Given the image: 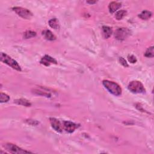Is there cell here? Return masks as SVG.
Listing matches in <instances>:
<instances>
[{"mask_svg": "<svg viewBox=\"0 0 154 154\" xmlns=\"http://www.w3.org/2000/svg\"><path fill=\"white\" fill-rule=\"evenodd\" d=\"M102 84L105 87V88L107 89V90L112 94L116 96L121 95L122 92V88L116 83L109 80H104L102 81Z\"/></svg>", "mask_w": 154, "mask_h": 154, "instance_id": "6da1fadb", "label": "cell"}, {"mask_svg": "<svg viewBox=\"0 0 154 154\" xmlns=\"http://www.w3.org/2000/svg\"><path fill=\"white\" fill-rule=\"evenodd\" d=\"M0 59H1V61L2 62L10 66L13 69L18 71H21V67L18 63V62L6 54L1 52V55H0Z\"/></svg>", "mask_w": 154, "mask_h": 154, "instance_id": "7a4b0ae2", "label": "cell"}, {"mask_svg": "<svg viewBox=\"0 0 154 154\" xmlns=\"http://www.w3.org/2000/svg\"><path fill=\"white\" fill-rule=\"evenodd\" d=\"M128 90L133 93H144L146 89L143 84L139 81H132L128 85Z\"/></svg>", "mask_w": 154, "mask_h": 154, "instance_id": "3957f363", "label": "cell"}, {"mask_svg": "<svg viewBox=\"0 0 154 154\" xmlns=\"http://www.w3.org/2000/svg\"><path fill=\"white\" fill-rule=\"evenodd\" d=\"M3 147L7 150L8 152L12 153H19V154H22V153H32L30 151H27L24 149H22L18 147V146L15 145L14 144L12 143H6L3 144Z\"/></svg>", "mask_w": 154, "mask_h": 154, "instance_id": "277c9868", "label": "cell"}, {"mask_svg": "<svg viewBox=\"0 0 154 154\" xmlns=\"http://www.w3.org/2000/svg\"><path fill=\"white\" fill-rule=\"evenodd\" d=\"M13 10L18 16L24 19H30L33 16V13L27 8L21 7H15L13 8Z\"/></svg>", "mask_w": 154, "mask_h": 154, "instance_id": "5b68a950", "label": "cell"}, {"mask_svg": "<svg viewBox=\"0 0 154 154\" xmlns=\"http://www.w3.org/2000/svg\"><path fill=\"white\" fill-rule=\"evenodd\" d=\"M131 34L129 29L127 28H120L116 30L114 37L118 41H123L127 38Z\"/></svg>", "mask_w": 154, "mask_h": 154, "instance_id": "8992f818", "label": "cell"}, {"mask_svg": "<svg viewBox=\"0 0 154 154\" xmlns=\"http://www.w3.org/2000/svg\"><path fill=\"white\" fill-rule=\"evenodd\" d=\"M33 93L38 95L45 96L46 98L52 97V93H54V92L52 91H51L50 89H46L45 88H43V87H41V86L36 89H34L33 90Z\"/></svg>", "mask_w": 154, "mask_h": 154, "instance_id": "52a82bcc", "label": "cell"}, {"mask_svg": "<svg viewBox=\"0 0 154 154\" xmlns=\"http://www.w3.org/2000/svg\"><path fill=\"white\" fill-rule=\"evenodd\" d=\"M63 130L69 133H72L78 128L77 125L70 121H63L62 123Z\"/></svg>", "mask_w": 154, "mask_h": 154, "instance_id": "ba28073f", "label": "cell"}, {"mask_svg": "<svg viewBox=\"0 0 154 154\" xmlns=\"http://www.w3.org/2000/svg\"><path fill=\"white\" fill-rule=\"evenodd\" d=\"M50 121L51 125V127L55 131H56L58 132H62L63 131V125L60 122L59 120H58L54 118H51L50 119Z\"/></svg>", "mask_w": 154, "mask_h": 154, "instance_id": "9c48e42d", "label": "cell"}, {"mask_svg": "<svg viewBox=\"0 0 154 154\" xmlns=\"http://www.w3.org/2000/svg\"><path fill=\"white\" fill-rule=\"evenodd\" d=\"M41 63L46 66H49L51 64H57V62L54 58L50 57V55H46L41 59Z\"/></svg>", "mask_w": 154, "mask_h": 154, "instance_id": "30bf717a", "label": "cell"}, {"mask_svg": "<svg viewBox=\"0 0 154 154\" xmlns=\"http://www.w3.org/2000/svg\"><path fill=\"white\" fill-rule=\"evenodd\" d=\"M121 7V3L119 2H116V1H113L110 3L108 6V9L109 12L111 13H113L114 12H116L118 10H119Z\"/></svg>", "mask_w": 154, "mask_h": 154, "instance_id": "8fae6325", "label": "cell"}, {"mask_svg": "<svg viewBox=\"0 0 154 154\" xmlns=\"http://www.w3.org/2000/svg\"><path fill=\"white\" fill-rule=\"evenodd\" d=\"M102 30V36L104 38H106V39H107V38H108L111 36L113 33V30H112L111 28L108 26H103Z\"/></svg>", "mask_w": 154, "mask_h": 154, "instance_id": "7c38bea8", "label": "cell"}, {"mask_svg": "<svg viewBox=\"0 0 154 154\" xmlns=\"http://www.w3.org/2000/svg\"><path fill=\"white\" fill-rule=\"evenodd\" d=\"M42 35L48 41H54L56 39V37L50 30H44L42 32Z\"/></svg>", "mask_w": 154, "mask_h": 154, "instance_id": "4fadbf2b", "label": "cell"}, {"mask_svg": "<svg viewBox=\"0 0 154 154\" xmlns=\"http://www.w3.org/2000/svg\"><path fill=\"white\" fill-rule=\"evenodd\" d=\"M152 16L151 12L148 10H144L139 15V17L142 20H148Z\"/></svg>", "mask_w": 154, "mask_h": 154, "instance_id": "5bb4252c", "label": "cell"}, {"mask_svg": "<svg viewBox=\"0 0 154 154\" xmlns=\"http://www.w3.org/2000/svg\"><path fill=\"white\" fill-rule=\"evenodd\" d=\"M15 103H16V104L18 105H21L22 106H25V107H30L32 105L31 102L28 101L26 99H24V98H21V99H16L14 102Z\"/></svg>", "mask_w": 154, "mask_h": 154, "instance_id": "9a60e30c", "label": "cell"}, {"mask_svg": "<svg viewBox=\"0 0 154 154\" xmlns=\"http://www.w3.org/2000/svg\"><path fill=\"white\" fill-rule=\"evenodd\" d=\"M49 25L52 28L55 29V30H57L59 28V22L55 18L50 19L49 21Z\"/></svg>", "mask_w": 154, "mask_h": 154, "instance_id": "2e32d148", "label": "cell"}, {"mask_svg": "<svg viewBox=\"0 0 154 154\" xmlns=\"http://www.w3.org/2000/svg\"><path fill=\"white\" fill-rule=\"evenodd\" d=\"M127 12L126 10H119L117 12V13L115 15V18L117 20L119 21L122 19L125 16L127 15Z\"/></svg>", "mask_w": 154, "mask_h": 154, "instance_id": "e0dca14e", "label": "cell"}, {"mask_svg": "<svg viewBox=\"0 0 154 154\" xmlns=\"http://www.w3.org/2000/svg\"><path fill=\"white\" fill-rule=\"evenodd\" d=\"M36 36V33L31 30H28L24 33V38H26V39L34 37Z\"/></svg>", "mask_w": 154, "mask_h": 154, "instance_id": "ac0fdd59", "label": "cell"}, {"mask_svg": "<svg viewBox=\"0 0 154 154\" xmlns=\"http://www.w3.org/2000/svg\"><path fill=\"white\" fill-rule=\"evenodd\" d=\"M144 56L148 58H152L153 57V46L149 47L144 53Z\"/></svg>", "mask_w": 154, "mask_h": 154, "instance_id": "d6986e66", "label": "cell"}, {"mask_svg": "<svg viewBox=\"0 0 154 154\" xmlns=\"http://www.w3.org/2000/svg\"><path fill=\"white\" fill-rule=\"evenodd\" d=\"M9 100H10V97L8 95H7L6 93H1V95H0V102L1 103L7 102Z\"/></svg>", "mask_w": 154, "mask_h": 154, "instance_id": "ffe728a7", "label": "cell"}, {"mask_svg": "<svg viewBox=\"0 0 154 154\" xmlns=\"http://www.w3.org/2000/svg\"><path fill=\"white\" fill-rule=\"evenodd\" d=\"M128 60L129 61V62H130L131 63H136L137 61L136 57H135L133 55H129L128 56Z\"/></svg>", "mask_w": 154, "mask_h": 154, "instance_id": "44dd1931", "label": "cell"}, {"mask_svg": "<svg viewBox=\"0 0 154 154\" xmlns=\"http://www.w3.org/2000/svg\"><path fill=\"white\" fill-rule=\"evenodd\" d=\"M119 62L124 67H128V64L127 62V61L125 60V59L123 57H120L119 58Z\"/></svg>", "mask_w": 154, "mask_h": 154, "instance_id": "7402d4cb", "label": "cell"}, {"mask_svg": "<svg viewBox=\"0 0 154 154\" xmlns=\"http://www.w3.org/2000/svg\"><path fill=\"white\" fill-rule=\"evenodd\" d=\"M87 3H89V4H95V3H96V1H87Z\"/></svg>", "mask_w": 154, "mask_h": 154, "instance_id": "603a6c76", "label": "cell"}]
</instances>
